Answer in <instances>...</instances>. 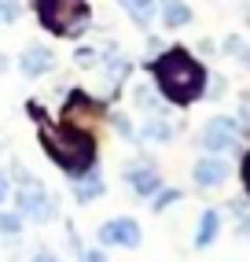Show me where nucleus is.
<instances>
[{"instance_id":"nucleus-26","label":"nucleus","mask_w":250,"mask_h":262,"mask_svg":"<svg viewBox=\"0 0 250 262\" xmlns=\"http://www.w3.org/2000/svg\"><path fill=\"white\" fill-rule=\"evenodd\" d=\"M8 192H11V188H8V173H0V203L8 200Z\"/></svg>"},{"instance_id":"nucleus-22","label":"nucleus","mask_w":250,"mask_h":262,"mask_svg":"<svg viewBox=\"0 0 250 262\" xmlns=\"http://www.w3.org/2000/svg\"><path fill=\"white\" fill-rule=\"evenodd\" d=\"M19 15H22L19 0H0V23H15Z\"/></svg>"},{"instance_id":"nucleus-10","label":"nucleus","mask_w":250,"mask_h":262,"mask_svg":"<svg viewBox=\"0 0 250 262\" xmlns=\"http://www.w3.org/2000/svg\"><path fill=\"white\" fill-rule=\"evenodd\" d=\"M103 173H99V166H92L88 173H81V178H74V200L78 203H92V200H99L103 196Z\"/></svg>"},{"instance_id":"nucleus-19","label":"nucleus","mask_w":250,"mask_h":262,"mask_svg":"<svg viewBox=\"0 0 250 262\" xmlns=\"http://www.w3.org/2000/svg\"><path fill=\"white\" fill-rule=\"evenodd\" d=\"M22 222H26V218H22L19 211H15V214H11V211H0V233H4V236L22 233Z\"/></svg>"},{"instance_id":"nucleus-16","label":"nucleus","mask_w":250,"mask_h":262,"mask_svg":"<svg viewBox=\"0 0 250 262\" xmlns=\"http://www.w3.org/2000/svg\"><path fill=\"white\" fill-rule=\"evenodd\" d=\"M173 122H166V118H147V126L140 129V137L144 141H155V144H166V141H173Z\"/></svg>"},{"instance_id":"nucleus-25","label":"nucleus","mask_w":250,"mask_h":262,"mask_svg":"<svg viewBox=\"0 0 250 262\" xmlns=\"http://www.w3.org/2000/svg\"><path fill=\"white\" fill-rule=\"evenodd\" d=\"M30 262H59V258H56V255H52V251H37V255H33Z\"/></svg>"},{"instance_id":"nucleus-8","label":"nucleus","mask_w":250,"mask_h":262,"mask_svg":"<svg viewBox=\"0 0 250 262\" xmlns=\"http://www.w3.org/2000/svg\"><path fill=\"white\" fill-rule=\"evenodd\" d=\"M191 178H195V185H199V188H217V185H224V178H228V163L221 159V155H203V159L195 163Z\"/></svg>"},{"instance_id":"nucleus-2","label":"nucleus","mask_w":250,"mask_h":262,"mask_svg":"<svg viewBox=\"0 0 250 262\" xmlns=\"http://www.w3.org/2000/svg\"><path fill=\"white\" fill-rule=\"evenodd\" d=\"M151 78L158 85L166 103H177V107H188V103L203 100L206 93V67L184 48H166L162 56H155L151 63Z\"/></svg>"},{"instance_id":"nucleus-5","label":"nucleus","mask_w":250,"mask_h":262,"mask_svg":"<svg viewBox=\"0 0 250 262\" xmlns=\"http://www.w3.org/2000/svg\"><path fill=\"white\" fill-rule=\"evenodd\" d=\"M199 144H203L210 155L232 151V148L239 144V126H236V118H224V115L210 118V122H206V129H203V137H199Z\"/></svg>"},{"instance_id":"nucleus-17","label":"nucleus","mask_w":250,"mask_h":262,"mask_svg":"<svg viewBox=\"0 0 250 262\" xmlns=\"http://www.w3.org/2000/svg\"><path fill=\"white\" fill-rule=\"evenodd\" d=\"M224 52H228L232 59H239L243 67H250V45L243 37H224Z\"/></svg>"},{"instance_id":"nucleus-20","label":"nucleus","mask_w":250,"mask_h":262,"mask_svg":"<svg viewBox=\"0 0 250 262\" xmlns=\"http://www.w3.org/2000/svg\"><path fill=\"white\" fill-rule=\"evenodd\" d=\"M111 126L118 129V137H125V141H136V129H133V122L125 118L121 111H114V115H111Z\"/></svg>"},{"instance_id":"nucleus-18","label":"nucleus","mask_w":250,"mask_h":262,"mask_svg":"<svg viewBox=\"0 0 250 262\" xmlns=\"http://www.w3.org/2000/svg\"><path fill=\"white\" fill-rule=\"evenodd\" d=\"M133 100H136V107H144V111H158V100H155V89L147 81H140L136 89H133Z\"/></svg>"},{"instance_id":"nucleus-27","label":"nucleus","mask_w":250,"mask_h":262,"mask_svg":"<svg viewBox=\"0 0 250 262\" xmlns=\"http://www.w3.org/2000/svg\"><path fill=\"white\" fill-rule=\"evenodd\" d=\"M30 115L37 118V122H48V118H44V107H37V103H30Z\"/></svg>"},{"instance_id":"nucleus-6","label":"nucleus","mask_w":250,"mask_h":262,"mask_svg":"<svg viewBox=\"0 0 250 262\" xmlns=\"http://www.w3.org/2000/svg\"><path fill=\"white\" fill-rule=\"evenodd\" d=\"M125 185H129L133 196L151 200L155 192L162 188V173H158L155 163H147V159H133L129 166H125Z\"/></svg>"},{"instance_id":"nucleus-13","label":"nucleus","mask_w":250,"mask_h":262,"mask_svg":"<svg viewBox=\"0 0 250 262\" xmlns=\"http://www.w3.org/2000/svg\"><path fill=\"white\" fill-rule=\"evenodd\" d=\"M133 74V67H129V59H114V63H103V81H107V100H114L118 96V89H121V81Z\"/></svg>"},{"instance_id":"nucleus-11","label":"nucleus","mask_w":250,"mask_h":262,"mask_svg":"<svg viewBox=\"0 0 250 262\" xmlns=\"http://www.w3.org/2000/svg\"><path fill=\"white\" fill-rule=\"evenodd\" d=\"M78 111H81V115H103V103H96L92 96L81 93V89H74V93L66 96V103H63V122H66V118H74Z\"/></svg>"},{"instance_id":"nucleus-23","label":"nucleus","mask_w":250,"mask_h":262,"mask_svg":"<svg viewBox=\"0 0 250 262\" xmlns=\"http://www.w3.org/2000/svg\"><path fill=\"white\" fill-rule=\"evenodd\" d=\"M81 262H111V258H107L103 251H96V248H85L81 251Z\"/></svg>"},{"instance_id":"nucleus-24","label":"nucleus","mask_w":250,"mask_h":262,"mask_svg":"<svg viewBox=\"0 0 250 262\" xmlns=\"http://www.w3.org/2000/svg\"><path fill=\"white\" fill-rule=\"evenodd\" d=\"M239 173H243V188H246V196H250V151L243 155V170Z\"/></svg>"},{"instance_id":"nucleus-7","label":"nucleus","mask_w":250,"mask_h":262,"mask_svg":"<svg viewBox=\"0 0 250 262\" xmlns=\"http://www.w3.org/2000/svg\"><path fill=\"white\" fill-rule=\"evenodd\" d=\"M140 240H144V233H140V222L133 218H111L99 225V244H111V248H140Z\"/></svg>"},{"instance_id":"nucleus-14","label":"nucleus","mask_w":250,"mask_h":262,"mask_svg":"<svg viewBox=\"0 0 250 262\" xmlns=\"http://www.w3.org/2000/svg\"><path fill=\"white\" fill-rule=\"evenodd\" d=\"M221 233V214L217 211H203L199 218V229H195V248H210Z\"/></svg>"},{"instance_id":"nucleus-12","label":"nucleus","mask_w":250,"mask_h":262,"mask_svg":"<svg viewBox=\"0 0 250 262\" xmlns=\"http://www.w3.org/2000/svg\"><path fill=\"white\" fill-rule=\"evenodd\" d=\"M158 15H162V23H166L169 30L191 23V8L184 4V0H158Z\"/></svg>"},{"instance_id":"nucleus-3","label":"nucleus","mask_w":250,"mask_h":262,"mask_svg":"<svg viewBox=\"0 0 250 262\" xmlns=\"http://www.w3.org/2000/svg\"><path fill=\"white\" fill-rule=\"evenodd\" d=\"M33 11L52 37H81L92 23L88 0H33Z\"/></svg>"},{"instance_id":"nucleus-28","label":"nucleus","mask_w":250,"mask_h":262,"mask_svg":"<svg viewBox=\"0 0 250 262\" xmlns=\"http://www.w3.org/2000/svg\"><path fill=\"white\" fill-rule=\"evenodd\" d=\"M4 71H8V56L0 52V74H4Z\"/></svg>"},{"instance_id":"nucleus-1","label":"nucleus","mask_w":250,"mask_h":262,"mask_svg":"<svg viewBox=\"0 0 250 262\" xmlns=\"http://www.w3.org/2000/svg\"><path fill=\"white\" fill-rule=\"evenodd\" d=\"M37 141L44 148V155L56 163L63 173L70 178H81L96 166L99 159V144H96V133L74 126V122H41L37 126Z\"/></svg>"},{"instance_id":"nucleus-9","label":"nucleus","mask_w":250,"mask_h":262,"mask_svg":"<svg viewBox=\"0 0 250 262\" xmlns=\"http://www.w3.org/2000/svg\"><path fill=\"white\" fill-rule=\"evenodd\" d=\"M52 67H56V56H52V48H44V45H30L19 56V71L26 78H44Z\"/></svg>"},{"instance_id":"nucleus-21","label":"nucleus","mask_w":250,"mask_h":262,"mask_svg":"<svg viewBox=\"0 0 250 262\" xmlns=\"http://www.w3.org/2000/svg\"><path fill=\"white\" fill-rule=\"evenodd\" d=\"M177 200H181V192H177V188H158L155 192V211H166V207L177 203Z\"/></svg>"},{"instance_id":"nucleus-15","label":"nucleus","mask_w":250,"mask_h":262,"mask_svg":"<svg viewBox=\"0 0 250 262\" xmlns=\"http://www.w3.org/2000/svg\"><path fill=\"white\" fill-rule=\"evenodd\" d=\"M118 4L125 8V15H129L136 26H151L155 11H158V0H118Z\"/></svg>"},{"instance_id":"nucleus-4","label":"nucleus","mask_w":250,"mask_h":262,"mask_svg":"<svg viewBox=\"0 0 250 262\" xmlns=\"http://www.w3.org/2000/svg\"><path fill=\"white\" fill-rule=\"evenodd\" d=\"M19 173V185H15V200H19V214L26 218V222H37V225H44V222H52L56 218V200L48 196V188H44V181L41 178H33L30 170H15Z\"/></svg>"}]
</instances>
